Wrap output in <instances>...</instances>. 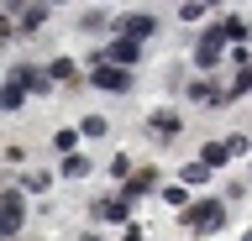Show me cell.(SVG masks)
Returning <instances> with one entry per match:
<instances>
[{"label":"cell","instance_id":"obj_23","mask_svg":"<svg viewBox=\"0 0 252 241\" xmlns=\"http://www.w3.org/2000/svg\"><path fill=\"white\" fill-rule=\"evenodd\" d=\"M247 89H252V68H242V74L231 79V89H226V95H247Z\"/></svg>","mask_w":252,"mask_h":241},{"label":"cell","instance_id":"obj_19","mask_svg":"<svg viewBox=\"0 0 252 241\" xmlns=\"http://www.w3.org/2000/svg\"><path fill=\"white\" fill-rule=\"evenodd\" d=\"M79 126H84V136H105V131H110V121H105V115H84Z\"/></svg>","mask_w":252,"mask_h":241},{"label":"cell","instance_id":"obj_2","mask_svg":"<svg viewBox=\"0 0 252 241\" xmlns=\"http://www.w3.org/2000/svg\"><path fill=\"white\" fill-rule=\"evenodd\" d=\"M21 220H27V199H21V189H5V194H0V231L16 236Z\"/></svg>","mask_w":252,"mask_h":241},{"label":"cell","instance_id":"obj_25","mask_svg":"<svg viewBox=\"0 0 252 241\" xmlns=\"http://www.w3.org/2000/svg\"><path fill=\"white\" fill-rule=\"evenodd\" d=\"M126 241H142V231H137V225H126Z\"/></svg>","mask_w":252,"mask_h":241},{"label":"cell","instance_id":"obj_22","mask_svg":"<svg viewBox=\"0 0 252 241\" xmlns=\"http://www.w3.org/2000/svg\"><path fill=\"white\" fill-rule=\"evenodd\" d=\"M74 142H79V131H58V136H53V147H58L63 158H68V152H74Z\"/></svg>","mask_w":252,"mask_h":241},{"label":"cell","instance_id":"obj_24","mask_svg":"<svg viewBox=\"0 0 252 241\" xmlns=\"http://www.w3.org/2000/svg\"><path fill=\"white\" fill-rule=\"evenodd\" d=\"M247 147H252V136H231V142H226V152H231V158H247Z\"/></svg>","mask_w":252,"mask_h":241},{"label":"cell","instance_id":"obj_9","mask_svg":"<svg viewBox=\"0 0 252 241\" xmlns=\"http://www.w3.org/2000/svg\"><path fill=\"white\" fill-rule=\"evenodd\" d=\"M184 89H189V100H194V105H220V100H226V89H220V84H210V79H189Z\"/></svg>","mask_w":252,"mask_h":241},{"label":"cell","instance_id":"obj_26","mask_svg":"<svg viewBox=\"0 0 252 241\" xmlns=\"http://www.w3.org/2000/svg\"><path fill=\"white\" fill-rule=\"evenodd\" d=\"M79 241H100V236H94V231H90V236H79Z\"/></svg>","mask_w":252,"mask_h":241},{"label":"cell","instance_id":"obj_14","mask_svg":"<svg viewBox=\"0 0 252 241\" xmlns=\"http://www.w3.org/2000/svg\"><path fill=\"white\" fill-rule=\"evenodd\" d=\"M84 173H90V158L68 152V158H63V178H84Z\"/></svg>","mask_w":252,"mask_h":241},{"label":"cell","instance_id":"obj_5","mask_svg":"<svg viewBox=\"0 0 252 241\" xmlns=\"http://www.w3.org/2000/svg\"><path fill=\"white\" fill-rule=\"evenodd\" d=\"M153 32H158V21L147 16V11H131V16L121 21V37H126V42H137V48H142V37H153Z\"/></svg>","mask_w":252,"mask_h":241},{"label":"cell","instance_id":"obj_18","mask_svg":"<svg viewBox=\"0 0 252 241\" xmlns=\"http://www.w3.org/2000/svg\"><path fill=\"white\" fill-rule=\"evenodd\" d=\"M79 27H84V32H100V27H105V11H100V5H90V11L79 16Z\"/></svg>","mask_w":252,"mask_h":241},{"label":"cell","instance_id":"obj_13","mask_svg":"<svg viewBox=\"0 0 252 241\" xmlns=\"http://www.w3.org/2000/svg\"><path fill=\"white\" fill-rule=\"evenodd\" d=\"M220 32H226V42H236V48H247V21H242V16H231L226 27H220Z\"/></svg>","mask_w":252,"mask_h":241},{"label":"cell","instance_id":"obj_20","mask_svg":"<svg viewBox=\"0 0 252 241\" xmlns=\"http://www.w3.org/2000/svg\"><path fill=\"white\" fill-rule=\"evenodd\" d=\"M216 173V168H210V162H189L184 168V184H205V178Z\"/></svg>","mask_w":252,"mask_h":241},{"label":"cell","instance_id":"obj_4","mask_svg":"<svg viewBox=\"0 0 252 241\" xmlns=\"http://www.w3.org/2000/svg\"><path fill=\"white\" fill-rule=\"evenodd\" d=\"M220 48H226V32L210 27V32L194 42V63H200V68H216V63H220Z\"/></svg>","mask_w":252,"mask_h":241},{"label":"cell","instance_id":"obj_12","mask_svg":"<svg viewBox=\"0 0 252 241\" xmlns=\"http://www.w3.org/2000/svg\"><path fill=\"white\" fill-rule=\"evenodd\" d=\"M74 74H79L74 58H53V63H47V79L53 84H74Z\"/></svg>","mask_w":252,"mask_h":241},{"label":"cell","instance_id":"obj_17","mask_svg":"<svg viewBox=\"0 0 252 241\" xmlns=\"http://www.w3.org/2000/svg\"><path fill=\"white\" fill-rule=\"evenodd\" d=\"M47 184H53V173H27V178H21L27 194H47Z\"/></svg>","mask_w":252,"mask_h":241},{"label":"cell","instance_id":"obj_27","mask_svg":"<svg viewBox=\"0 0 252 241\" xmlns=\"http://www.w3.org/2000/svg\"><path fill=\"white\" fill-rule=\"evenodd\" d=\"M242 241H252V225H247V236H242Z\"/></svg>","mask_w":252,"mask_h":241},{"label":"cell","instance_id":"obj_10","mask_svg":"<svg viewBox=\"0 0 252 241\" xmlns=\"http://www.w3.org/2000/svg\"><path fill=\"white\" fill-rule=\"evenodd\" d=\"M47 27V5H27V11H21V16H16V32L21 37H32V32H42Z\"/></svg>","mask_w":252,"mask_h":241},{"label":"cell","instance_id":"obj_1","mask_svg":"<svg viewBox=\"0 0 252 241\" xmlns=\"http://www.w3.org/2000/svg\"><path fill=\"white\" fill-rule=\"evenodd\" d=\"M184 225L194 236H216L220 225H226V205H220V199H200V205L184 210Z\"/></svg>","mask_w":252,"mask_h":241},{"label":"cell","instance_id":"obj_7","mask_svg":"<svg viewBox=\"0 0 252 241\" xmlns=\"http://www.w3.org/2000/svg\"><path fill=\"white\" fill-rule=\"evenodd\" d=\"M147 131H153V136H179V131H184V115L179 110H153L147 115Z\"/></svg>","mask_w":252,"mask_h":241},{"label":"cell","instance_id":"obj_3","mask_svg":"<svg viewBox=\"0 0 252 241\" xmlns=\"http://www.w3.org/2000/svg\"><path fill=\"white\" fill-rule=\"evenodd\" d=\"M94 89H110V95H126V89H131V74H126V68H116V63H94Z\"/></svg>","mask_w":252,"mask_h":241},{"label":"cell","instance_id":"obj_8","mask_svg":"<svg viewBox=\"0 0 252 241\" xmlns=\"http://www.w3.org/2000/svg\"><path fill=\"white\" fill-rule=\"evenodd\" d=\"M137 42H126V37H116V42H110V48L105 53H100V58H105V63H116V68H131V63H137Z\"/></svg>","mask_w":252,"mask_h":241},{"label":"cell","instance_id":"obj_11","mask_svg":"<svg viewBox=\"0 0 252 241\" xmlns=\"http://www.w3.org/2000/svg\"><path fill=\"white\" fill-rule=\"evenodd\" d=\"M153 184H158V168H137V173L126 178V194H121V199H142Z\"/></svg>","mask_w":252,"mask_h":241},{"label":"cell","instance_id":"obj_21","mask_svg":"<svg viewBox=\"0 0 252 241\" xmlns=\"http://www.w3.org/2000/svg\"><path fill=\"white\" fill-rule=\"evenodd\" d=\"M110 173H116V178H121V184H126V178L137 173V168H131V158H126V152H121V158H110Z\"/></svg>","mask_w":252,"mask_h":241},{"label":"cell","instance_id":"obj_15","mask_svg":"<svg viewBox=\"0 0 252 241\" xmlns=\"http://www.w3.org/2000/svg\"><path fill=\"white\" fill-rule=\"evenodd\" d=\"M226 158H231V152H226V142H205V152H200V162H210V168H220Z\"/></svg>","mask_w":252,"mask_h":241},{"label":"cell","instance_id":"obj_6","mask_svg":"<svg viewBox=\"0 0 252 241\" xmlns=\"http://www.w3.org/2000/svg\"><path fill=\"white\" fill-rule=\"evenodd\" d=\"M11 84H21L27 95H47V89H53V79H47L42 68H27V63H21V68L11 74Z\"/></svg>","mask_w":252,"mask_h":241},{"label":"cell","instance_id":"obj_16","mask_svg":"<svg viewBox=\"0 0 252 241\" xmlns=\"http://www.w3.org/2000/svg\"><path fill=\"white\" fill-rule=\"evenodd\" d=\"M21 100H27V89H21V84H11V79H5V89H0V105H5V110H16Z\"/></svg>","mask_w":252,"mask_h":241}]
</instances>
